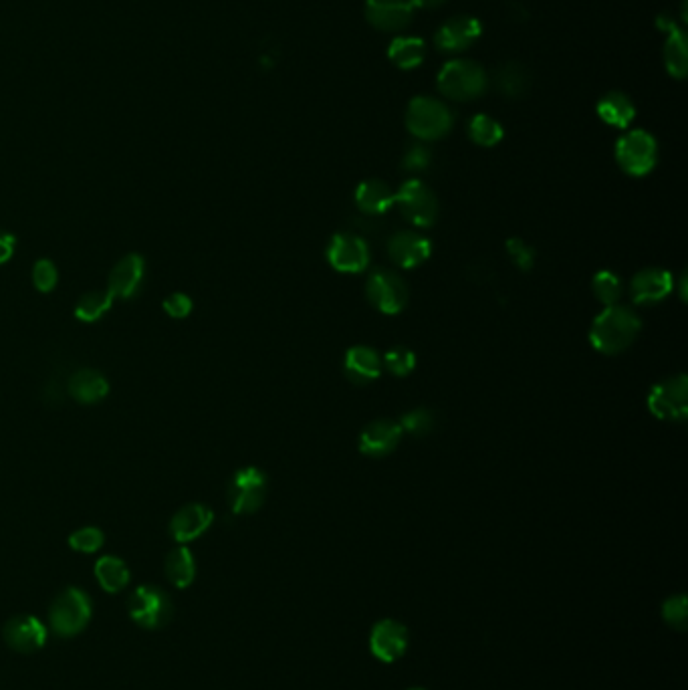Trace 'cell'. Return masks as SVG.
<instances>
[{
  "label": "cell",
  "mask_w": 688,
  "mask_h": 690,
  "mask_svg": "<svg viewBox=\"0 0 688 690\" xmlns=\"http://www.w3.org/2000/svg\"><path fill=\"white\" fill-rule=\"evenodd\" d=\"M642 327L640 317L624 305L606 307L592 323L590 341L604 356H616L628 350Z\"/></svg>",
  "instance_id": "cell-1"
},
{
  "label": "cell",
  "mask_w": 688,
  "mask_h": 690,
  "mask_svg": "<svg viewBox=\"0 0 688 690\" xmlns=\"http://www.w3.org/2000/svg\"><path fill=\"white\" fill-rule=\"evenodd\" d=\"M93 616V604L87 592L79 588L63 590L49 608L51 632L59 638H73L81 634Z\"/></svg>",
  "instance_id": "cell-2"
},
{
  "label": "cell",
  "mask_w": 688,
  "mask_h": 690,
  "mask_svg": "<svg viewBox=\"0 0 688 690\" xmlns=\"http://www.w3.org/2000/svg\"><path fill=\"white\" fill-rule=\"evenodd\" d=\"M174 612L172 598L158 586H138L128 598V614L144 630L166 628Z\"/></svg>",
  "instance_id": "cell-3"
},
{
  "label": "cell",
  "mask_w": 688,
  "mask_h": 690,
  "mask_svg": "<svg viewBox=\"0 0 688 690\" xmlns=\"http://www.w3.org/2000/svg\"><path fill=\"white\" fill-rule=\"evenodd\" d=\"M406 126L420 140H438L450 132L452 113L436 99L416 97L408 105Z\"/></svg>",
  "instance_id": "cell-4"
},
{
  "label": "cell",
  "mask_w": 688,
  "mask_h": 690,
  "mask_svg": "<svg viewBox=\"0 0 688 690\" xmlns=\"http://www.w3.org/2000/svg\"><path fill=\"white\" fill-rule=\"evenodd\" d=\"M487 87L485 71L473 61H450L438 75V89L458 101L479 97Z\"/></svg>",
  "instance_id": "cell-5"
},
{
  "label": "cell",
  "mask_w": 688,
  "mask_h": 690,
  "mask_svg": "<svg viewBox=\"0 0 688 690\" xmlns=\"http://www.w3.org/2000/svg\"><path fill=\"white\" fill-rule=\"evenodd\" d=\"M267 497V475L257 467H247L235 473L228 485V503L235 515L257 513Z\"/></svg>",
  "instance_id": "cell-6"
},
{
  "label": "cell",
  "mask_w": 688,
  "mask_h": 690,
  "mask_svg": "<svg viewBox=\"0 0 688 690\" xmlns=\"http://www.w3.org/2000/svg\"><path fill=\"white\" fill-rule=\"evenodd\" d=\"M616 160L626 174L646 176L648 172H652L658 160L656 140L648 132L634 130L618 142Z\"/></svg>",
  "instance_id": "cell-7"
},
{
  "label": "cell",
  "mask_w": 688,
  "mask_h": 690,
  "mask_svg": "<svg viewBox=\"0 0 688 690\" xmlns=\"http://www.w3.org/2000/svg\"><path fill=\"white\" fill-rule=\"evenodd\" d=\"M394 204L402 212V216L412 222L414 226L426 228L436 222L438 216V202L434 192L418 180H410L394 192Z\"/></svg>",
  "instance_id": "cell-8"
},
{
  "label": "cell",
  "mask_w": 688,
  "mask_h": 690,
  "mask_svg": "<svg viewBox=\"0 0 688 690\" xmlns=\"http://www.w3.org/2000/svg\"><path fill=\"white\" fill-rule=\"evenodd\" d=\"M650 412L668 422H680L688 414V382L686 376L666 378L656 384L648 396Z\"/></svg>",
  "instance_id": "cell-9"
},
{
  "label": "cell",
  "mask_w": 688,
  "mask_h": 690,
  "mask_svg": "<svg viewBox=\"0 0 688 690\" xmlns=\"http://www.w3.org/2000/svg\"><path fill=\"white\" fill-rule=\"evenodd\" d=\"M366 295L380 313L398 315L406 307L410 293L400 275L392 271H376L368 279Z\"/></svg>",
  "instance_id": "cell-10"
},
{
  "label": "cell",
  "mask_w": 688,
  "mask_h": 690,
  "mask_svg": "<svg viewBox=\"0 0 688 690\" xmlns=\"http://www.w3.org/2000/svg\"><path fill=\"white\" fill-rule=\"evenodd\" d=\"M327 261L339 273H362L370 265L368 243L356 235L339 233L327 247Z\"/></svg>",
  "instance_id": "cell-11"
},
{
  "label": "cell",
  "mask_w": 688,
  "mask_h": 690,
  "mask_svg": "<svg viewBox=\"0 0 688 690\" xmlns=\"http://www.w3.org/2000/svg\"><path fill=\"white\" fill-rule=\"evenodd\" d=\"M3 638L19 654H35L47 642V626L35 616H15L3 628Z\"/></svg>",
  "instance_id": "cell-12"
},
{
  "label": "cell",
  "mask_w": 688,
  "mask_h": 690,
  "mask_svg": "<svg viewBox=\"0 0 688 690\" xmlns=\"http://www.w3.org/2000/svg\"><path fill=\"white\" fill-rule=\"evenodd\" d=\"M408 648V630L396 620H382L372 628L370 650L382 662H396Z\"/></svg>",
  "instance_id": "cell-13"
},
{
  "label": "cell",
  "mask_w": 688,
  "mask_h": 690,
  "mask_svg": "<svg viewBox=\"0 0 688 690\" xmlns=\"http://www.w3.org/2000/svg\"><path fill=\"white\" fill-rule=\"evenodd\" d=\"M214 521V513L202 503H190L174 513L170 521V535L178 545L202 537Z\"/></svg>",
  "instance_id": "cell-14"
},
{
  "label": "cell",
  "mask_w": 688,
  "mask_h": 690,
  "mask_svg": "<svg viewBox=\"0 0 688 690\" xmlns=\"http://www.w3.org/2000/svg\"><path fill=\"white\" fill-rule=\"evenodd\" d=\"M146 263L140 255H126L116 267L111 269L107 279V293L113 299H132L144 279Z\"/></svg>",
  "instance_id": "cell-15"
},
{
  "label": "cell",
  "mask_w": 688,
  "mask_h": 690,
  "mask_svg": "<svg viewBox=\"0 0 688 690\" xmlns=\"http://www.w3.org/2000/svg\"><path fill=\"white\" fill-rule=\"evenodd\" d=\"M430 253H432V243L418 233H410V230L394 235L388 243L390 259L402 269L420 267L422 263L428 261Z\"/></svg>",
  "instance_id": "cell-16"
},
{
  "label": "cell",
  "mask_w": 688,
  "mask_h": 690,
  "mask_svg": "<svg viewBox=\"0 0 688 690\" xmlns=\"http://www.w3.org/2000/svg\"><path fill=\"white\" fill-rule=\"evenodd\" d=\"M366 19L380 31H400L412 21L410 0H368Z\"/></svg>",
  "instance_id": "cell-17"
},
{
  "label": "cell",
  "mask_w": 688,
  "mask_h": 690,
  "mask_svg": "<svg viewBox=\"0 0 688 690\" xmlns=\"http://www.w3.org/2000/svg\"><path fill=\"white\" fill-rule=\"evenodd\" d=\"M674 279L664 269H644L634 275L630 285L632 301L638 305H654L670 295Z\"/></svg>",
  "instance_id": "cell-18"
},
{
  "label": "cell",
  "mask_w": 688,
  "mask_h": 690,
  "mask_svg": "<svg viewBox=\"0 0 688 690\" xmlns=\"http://www.w3.org/2000/svg\"><path fill=\"white\" fill-rule=\"evenodd\" d=\"M481 37V23L473 17L450 19L434 37L440 51H463L469 49Z\"/></svg>",
  "instance_id": "cell-19"
},
{
  "label": "cell",
  "mask_w": 688,
  "mask_h": 690,
  "mask_svg": "<svg viewBox=\"0 0 688 690\" xmlns=\"http://www.w3.org/2000/svg\"><path fill=\"white\" fill-rule=\"evenodd\" d=\"M402 428L398 422L392 420H378L364 428L360 436V450L366 456L382 458L388 456L400 442Z\"/></svg>",
  "instance_id": "cell-20"
},
{
  "label": "cell",
  "mask_w": 688,
  "mask_h": 690,
  "mask_svg": "<svg viewBox=\"0 0 688 690\" xmlns=\"http://www.w3.org/2000/svg\"><path fill=\"white\" fill-rule=\"evenodd\" d=\"M67 392L79 404L89 406V404L101 402L109 394V382L105 380V376L101 372L91 370V368H83V370H77L69 376Z\"/></svg>",
  "instance_id": "cell-21"
},
{
  "label": "cell",
  "mask_w": 688,
  "mask_h": 690,
  "mask_svg": "<svg viewBox=\"0 0 688 690\" xmlns=\"http://www.w3.org/2000/svg\"><path fill=\"white\" fill-rule=\"evenodd\" d=\"M346 374L354 384H370L376 382L382 374V358L376 350L366 348V345H356L346 354Z\"/></svg>",
  "instance_id": "cell-22"
},
{
  "label": "cell",
  "mask_w": 688,
  "mask_h": 690,
  "mask_svg": "<svg viewBox=\"0 0 688 690\" xmlns=\"http://www.w3.org/2000/svg\"><path fill=\"white\" fill-rule=\"evenodd\" d=\"M93 571H95V578H97L101 590L107 594H118V592L126 590L130 580H132L130 567L126 565L124 559H120L116 555L99 557L95 561Z\"/></svg>",
  "instance_id": "cell-23"
},
{
  "label": "cell",
  "mask_w": 688,
  "mask_h": 690,
  "mask_svg": "<svg viewBox=\"0 0 688 690\" xmlns=\"http://www.w3.org/2000/svg\"><path fill=\"white\" fill-rule=\"evenodd\" d=\"M164 571H166V578L168 582L178 588V590H186L194 584L196 580V559L192 555V551L184 545L172 549L166 555L164 561Z\"/></svg>",
  "instance_id": "cell-24"
},
{
  "label": "cell",
  "mask_w": 688,
  "mask_h": 690,
  "mask_svg": "<svg viewBox=\"0 0 688 690\" xmlns=\"http://www.w3.org/2000/svg\"><path fill=\"white\" fill-rule=\"evenodd\" d=\"M356 204L364 214H384L394 206V192L386 182L368 180L358 186Z\"/></svg>",
  "instance_id": "cell-25"
},
{
  "label": "cell",
  "mask_w": 688,
  "mask_h": 690,
  "mask_svg": "<svg viewBox=\"0 0 688 690\" xmlns=\"http://www.w3.org/2000/svg\"><path fill=\"white\" fill-rule=\"evenodd\" d=\"M600 118L614 128H628L634 120V103L624 93H608L598 103Z\"/></svg>",
  "instance_id": "cell-26"
},
{
  "label": "cell",
  "mask_w": 688,
  "mask_h": 690,
  "mask_svg": "<svg viewBox=\"0 0 688 690\" xmlns=\"http://www.w3.org/2000/svg\"><path fill=\"white\" fill-rule=\"evenodd\" d=\"M113 303H116V299L107 293V289L85 293L75 305V317L83 323H93L101 319L113 307Z\"/></svg>",
  "instance_id": "cell-27"
},
{
  "label": "cell",
  "mask_w": 688,
  "mask_h": 690,
  "mask_svg": "<svg viewBox=\"0 0 688 690\" xmlns=\"http://www.w3.org/2000/svg\"><path fill=\"white\" fill-rule=\"evenodd\" d=\"M388 55L400 69H414L424 61L426 47H424V41L420 39L404 37V39H396L390 45Z\"/></svg>",
  "instance_id": "cell-28"
},
{
  "label": "cell",
  "mask_w": 688,
  "mask_h": 690,
  "mask_svg": "<svg viewBox=\"0 0 688 690\" xmlns=\"http://www.w3.org/2000/svg\"><path fill=\"white\" fill-rule=\"evenodd\" d=\"M664 61H666V69L670 75H674L676 79H682L686 75L688 69V53H686V41L684 35L676 29L670 31V37L666 41L664 47Z\"/></svg>",
  "instance_id": "cell-29"
},
{
  "label": "cell",
  "mask_w": 688,
  "mask_h": 690,
  "mask_svg": "<svg viewBox=\"0 0 688 690\" xmlns=\"http://www.w3.org/2000/svg\"><path fill=\"white\" fill-rule=\"evenodd\" d=\"M497 87L507 97H519L529 87V75L523 65L507 63L497 71Z\"/></svg>",
  "instance_id": "cell-30"
},
{
  "label": "cell",
  "mask_w": 688,
  "mask_h": 690,
  "mask_svg": "<svg viewBox=\"0 0 688 690\" xmlns=\"http://www.w3.org/2000/svg\"><path fill=\"white\" fill-rule=\"evenodd\" d=\"M469 136L475 144L491 148L503 140V128L499 122L489 118V115H475L469 124Z\"/></svg>",
  "instance_id": "cell-31"
},
{
  "label": "cell",
  "mask_w": 688,
  "mask_h": 690,
  "mask_svg": "<svg viewBox=\"0 0 688 690\" xmlns=\"http://www.w3.org/2000/svg\"><path fill=\"white\" fill-rule=\"evenodd\" d=\"M592 291L600 303H604L606 307H612V305H618V301L622 299L624 285L616 273L600 271L592 281Z\"/></svg>",
  "instance_id": "cell-32"
},
{
  "label": "cell",
  "mask_w": 688,
  "mask_h": 690,
  "mask_svg": "<svg viewBox=\"0 0 688 690\" xmlns=\"http://www.w3.org/2000/svg\"><path fill=\"white\" fill-rule=\"evenodd\" d=\"M382 364L386 366V370L390 374H394L398 378H406L416 368V356L408 348H402V345H398V348H392L390 352H386Z\"/></svg>",
  "instance_id": "cell-33"
},
{
  "label": "cell",
  "mask_w": 688,
  "mask_h": 690,
  "mask_svg": "<svg viewBox=\"0 0 688 690\" xmlns=\"http://www.w3.org/2000/svg\"><path fill=\"white\" fill-rule=\"evenodd\" d=\"M105 537L97 527H81L69 535V547L79 553H95L103 547Z\"/></svg>",
  "instance_id": "cell-34"
},
{
  "label": "cell",
  "mask_w": 688,
  "mask_h": 690,
  "mask_svg": "<svg viewBox=\"0 0 688 690\" xmlns=\"http://www.w3.org/2000/svg\"><path fill=\"white\" fill-rule=\"evenodd\" d=\"M432 426H434V416L426 408H416V410L404 414V418L400 422L402 432H408L412 436H424L432 430Z\"/></svg>",
  "instance_id": "cell-35"
},
{
  "label": "cell",
  "mask_w": 688,
  "mask_h": 690,
  "mask_svg": "<svg viewBox=\"0 0 688 690\" xmlns=\"http://www.w3.org/2000/svg\"><path fill=\"white\" fill-rule=\"evenodd\" d=\"M57 281H59V273H57L53 261L41 259V261L35 263V267H33V285L37 287V291L51 293L57 287Z\"/></svg>",
  "instance_id": "cell-36"
},
{
  "label": "cell",
  "mask_w": 688,
  "mask_h": 690,
  "mask_svg": "<svg viewBox=\"0 0 688 690\" xmlns=\"http://www.w3.org/2000/svg\"><path fill=\"white\" fill-rule=\"evenodd\" d=\"M662 616L672 628H676L680 632L686 630V620H688L686 598L682 594H678V596H672L670 600H666L664 608H662Z\"/></svg>",
  "instance_id": "cell-37"
},
{
  "label": "cell",
  "mask_w": 688,
  "mask_h": 690,
  "mask_svg": "<svg viewBox=\"0 0 688 690\" xmlns=\"http://www.w3.org/2000/svg\"><path fill=\"white\" fill-rule=\"evenodd\" d=\"M507 253L515 261V265L523 271H529L535 263V251L527 243H523L521 239H511L507 243Z\"/></svg>",
  "instance_id": "cell-38"
},
{
  "label": "cell",
  "mask_w": 688,
  "mask_h": 690,
  "mask_svg": "<svg viewBox=\"0 0 688 690\" xmlns=\"http://www.w3.org/2000/svg\"><path fill=\"white\" fill-rule=\"evenodd\" d=\"M164 311L172 317V319H186L192 313V299L186 293H172L164 303H162Z\"/></svg>",
  "instance_id": "cell-39"
},
{
  "label": "cell",
  "mask_w": 688,
  "mask_h": 690,
  "mask_svg": "<svg viewBox=\"0 0 688 690\" xmlns=\"http://www.w3.org/2000/svg\"><path fill=\"white\" fill-rule=\"evenodd\" d=\"M430 164V152L424 146H412L404 156V168L410 172H420Z\"/></svg>",
  "instance_id": "cell-40"
},
{
  "label": "cell",
  "mask_w": 688,
  "mask_h": 690,
  "mask_svg": "<svg viewBox=\"0 0 688 690\" xmlns=\"http://www.w3.org/2000/svg\"><path fill=\"white\" fill-rule=\"evenodd\" d=\"M15 245H17L15 235L0 233V265H5L7 261H11V257L15 253Z\"/></svg>",
  "instance_id": "cell-41"
},
{
  "label": "cell",
  "mask_w": 688,
  "mask_h": 690,
  "mask_svg": "<svg viewBox=\"0 0 688 690\" xmlns=\"http://www.w3.org/2000/svg\"><path fill=\"white\" fill-rule=\"evenodd\" d=\"M412 7H420V9H436L440 7L444 0H410Z\"/></svg>",
  "instance_id": "cell-42"
},
{
  "label": "cell",
  "mask_w": 688,
  "mask_h": 690,
  "mask_svg": "<svg viewBox=\"0 0 688 690\" xmlns=\"http://www.w3.org/2000/svg\"><path fill=\"white\" fill-rule=\"evenodd\" d=\"M410 690H422V688H410Z\"/></svg>",
  "instance_id": "cell-43"
}]
</instances>
